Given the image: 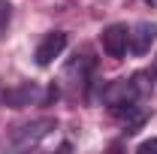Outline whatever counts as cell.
Masks as SVG:
<instances>
[{
  "instance_id": "cell-10",
  "label": "cell",
  "mask_w": 157,
  "mask_h": 154,
  "mask_svg": "<svg viewBox=\"0 0 157 154\" xmlns=\"http://www.w3.org/2000/svg\"><path fill=\"white\" fill-rule=\"evenodd\" d=\"M154 76H157V67H154Z\"/></svg>"
},
{
  "instance_id": "cell-1",
  "label": "cell",
  "mask_w": 157,
  "mask_h": 154,
  "mask_svg": "<svg viewBox=\"0 0 157 154\" xmlns=\"http://www.w3.org/2000/svg\"><path fill=\"white\" fill-rule=\"evenodd\" d=\"M52 130H55V118H36V121H27V124H21V127L12 130V148H18V151L33 148V145H39Z\"/></svg>"
},
{
  "instance_id": "cell-2",
  "label": "cell",
  "mask_w": 157,
  "mask_h": 154,
  "mask_svg": "<svg viewBox=\"0 0 157 154\" xmlns=\"http://www.w3.org/2000/svg\"><path fill=\"white\" fill-rule=\"evenodd\" d=\"M139 88L133 79H118V82H109L103 88V103L109 109H118V106H130V103H139Z\"/></svg>"
},
{
  "instance_id": "cell-5",
  "label": "cell",
  "mask_w": 157,
  "mask_h": 154,
  "mask_svg": "<svg viewBox=\"0 0 157 154\" xmlns=\"http://www.w3.org/2000/svg\"><path fill=\"white\" fill-rule=\"evenodd\" d=\"M154 39H157V24L139 21V24L130 27V52L133 55H148L151 45H154Z\"/></svg>"
},
{
  "instance_id": "cell-6",
  "label": "cell",
  "mask_w": 157,
  "mask_h": 154,
  "mask_svg": "<svg viewBox=\"0 0 157 154\" xmlns=\"http://www.w3.org/2000/svg\"><path fill=\"white\" fill-rule=\"evenodd\" d=\"M33 97H36V88H33V85H21V88H12V91H6V94H3V100H6V106H12V109H21V106H27Z\"/></svg>"
},
{
  "instance_id": "cell-3",
  "label": "cell",
  "mask_w": 157,
  "mask_h": 154,
  "mask_svg": "<svg viewBox=\"0 0 157 154\" xmlns=\"http://www.w3.org/2000/svg\"><path fill=\"white\" fill-rule=\"evenodd\" d=\"M100 42H103V52L109 58H124L130 52V27L127 24H109L100 33Z\"/></svg>"
},
{
  "instance_id": "cell-8",
  "label": "cell",
  "mask_w": 157,
  "mask_h": 154,
  "mask_svg": "<svg viewBox=\"0 0 157 154\" xmlns=\"http://www.w3.org/2000/svg\"><path fill=\"white\" fill-rule=\"evenodd\" d=\"M151 151H157V139H145L139 145V154H151Z\"/></svg>"
},
{
  "instance_id": "cell-7",
  "label": "cell",
  "mask_w": 157,
  "mask_h": 154,
  "mask_svg": "<svg viewBox=\"0 0 157 154\" xmlns=\"http://www.w3.org/2000/svg\"><path fill=\"white\" fill-rule=\"evenodd\" d=\"M9 18H12V3H9V0H0V37L6 33Z\"/></svg>"
},
{
  "instance_id": "cell-4",
  "label": "cell",
  "mask_w": 157,
  "mask_h": 154,
  "mask_svg": "<svg viewBox=\"0 0 157 154\" xmlns=\"http://www.w3.org/2000/svg\"><path fill=\"white\" fill-rule=\"evenodd\" d=\"M63 48H67V33L63 30H52V33H45L42 37V42L36 45V64L39 67H48L55 58H60L63 55Z\"/></svg>"
},
{
  "instance_id": "cell-9",
  "label": "cell",
  "mask_w": 157,
  "mask_h": 154,
  "mask_svg": "<svg viewBox=\"0 0 157 154\" xmlns=\"http://www.w3.org/2000/svg\"><path fill=\"white\" fill-rule=\"evenodd\" d=\"M145 3H148V6H154V9H157V0H145Z\"/></svg>"
}]
</instances>
